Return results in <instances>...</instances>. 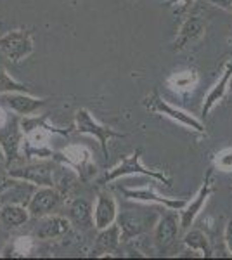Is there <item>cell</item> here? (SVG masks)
<instances>
[{
	"mask_svg": "<svg viewBox=\"0 0 232 260\" xmlns=\"http://www.w3.org/2000/svg\"><path fill=\"white\" fill-rule=\"evenodd\" d=\"M223 241H225V246L232 257V220H227V224H225V229H223Z\"/></svg>",
	"mask_w": 232,
	"mask_h": 260,
	"instance_id": "obj_27",
	"label": "cell"
},
{
	"mask_svg": "<svg viewBox=\"0 0 232 260\" xmlns=\"http://www.w3.org/2000/svg\"><path fill=\"white\" fill-rule=\"evenodd\" d=\"M229 90H232V83H230V87H229Z\"/></svg>",
	"mask_w": 232,
	"mask_h": 260,
	"instance_id": "obj_32",
	"label": "cell"
},
{
	"mask_svg": "<svg viewBox=\"0 0 232 260\" xmlns=\"http://www.w3.org/2000/svg\"><path fill=\"white\" fill-rule=\"evenodd\" d=\"M71 222L68 217L56 215V213H49V215L39 217L35 229H33V236L37 240H56L64 234H68L71 231Z\"/></svg>",
	"mask_w": 232,
	"mask_h": 260,
	"instance_id": "obj_11",
	"label": "cell"
},
{
	"mask_svg": "<svg viewBox=\"0 0 232 260\" xmlns=\"http://www.w3.org/2000/svg\"><path fill=\"white\" fill-rule=\"evenodd\" d=\"M68 219L71 225L78 229L94 228V207H92L90 201L75 198L68 207Z\"/></svg>",
	"mask_w": 232,
	"mask_h": 260,
	"instance_id": "obj_19",
	"label": "cell"
},
{
	"mask_svg": "<svg viewBox=\"0 0 232 260\" xmlns=\"http://www.w3.org/2000/svg\"><path fill=\"white\" fill-rule=\"evenodd\" d=\"M121 192H123L128 200L139 201V203H146V205H158V207H164V208H168V210H174V212H180L185 205H187V200L185 198L161 196L154 189H149V187H139V189L121 187Z\"/></svg>",
	"mask_w": 232,
	"mask_h": 260,
	"instance_id": "obj_10",
	"label": "cell"
},
{
	"mask_svg": "<svg viewBox=\"0 0 232 260\" xmlns=\"http://www.w3.org/2000/svg\"><path fill=\"white\" fill-rule=\"evenodd\" d=\"M168 2V6H180V7H189V6H192V2L194 0H167Z\"/></svg>",
	"mask_w": 232,
	"mask_h": 260,
	"instance_id": "obj_29",
	"label": "cell"
},
{
	"mask_svg": "<svg viewBox=\"0 0 232 260\" xmlns=\"http://www.w3.org/2000/svg\"><path fill=\"white\" fill-rule=\"evenodd\" d=\"M182 243L185 245V248L196 251L200 257H212V245H210V240L205 233L197 229H187L182 238Z\"/></svg>",
	"mask_w": 232,
	"mask_h": 260,
	"instance_id": "obj_21",
	"label": "cell"
},
{
	"mask_svg": "<svg viewBox=\"0 0 232 260\" xmlns=\"http://www.w3.org/2000/svg\"><path fill=\"white\" fill-rule=\"evenodd\" d=\"M7 120H9V115L4 111V108H0V127H2V125L6 123Z\"/></svg>",
	"mask_w": 232,
	"mask_h": 260,
	"instance_id": "obj_30",
	"label": "cell"
},
{
	"mask_svg": "<svg viewBox=\"0 0 232 260\" xmlns=\"http://www.w3.org/2000/svg\"><path fill=\"white\" fill-rule=\"evenodd\" d=\"M215 169L220 172H232V148H225L215 154Z\"/></svg>",
	"mask_w": 232,
	"mask_h": 260,
	"instance_id": "obj_25",
	"label": "cell"
},
{
	"mask_svg": "<svg viewBox=\"0 0 232 260\" xmlns=\"http://www.w3.org/2000/svg\"><path fill=\"white\" fill-rule=\"evenodd\" d=\"M59 161H62V165H68L70 169L77 170L82 179H85V172L95 170L90 151L82 144H70L64 149H61Z\"/></svg>",
	"mask_w": 232,
	"mask_h": 260,
	"instance_id": "obj_13",
	"label": "cell"
},
{
	"mask_svg": "<svg viewBox=\"0 0 232 260\" xmlns=\"http://www.w3.org/2000/svg\"><path fill=\"white\" fill-rule=\"evenodd\" d=\"M24 132L21 128L19 116H9V120L0 127V148L6 154V167L23 161Z\"/></svg>",
	"mask_w": 232,
	"mask_h": 260,
	"instance_id": "obj_5",
	"label": "cell"
},
{
	"mask_svg": "<svg viewBox=\"0 0 232 260\" xmlns=\"http://www.w3.org/2000/svg\"><path fill=\"white\" fill-rule=\"evenodd\" d=\"M159 215L156 212H136L126 210L118 212L116 224L121 229V241H128L141 234H146L154 229Z\"/></svg>",
	"mask_w": 232,
	"mask_h": 260,
	"instance_id": "obj_6",
	"label": "cell"
},
{
	"mask_svg": "<svg viewBox=\"0 0 232 260\" xmlns=\"http://www.w3.org/2000/svg\"><path fill=\"white\" fill-rule=\"evenodd\" d=\"M121 243V229L120 225L113 224L106 229L97 231V238L94 243V257H108L113 251L118 250Z\"/></svg>",
	"mask_w": 232,
	"mask_h": 260,
	"instance_id": "obj_18",
	"label": "cell"
},
{
	"mask_svg": "<svg viewBox=\"0 0 232 260\" xmlns=\"http://www.w3.org/2000/svg\"><path fill=\"white\" fill-rule=\"evenodd\" d=\"M33 50H35L33 39L26 30H12L0 37V52L14 64L28 59Z\"/></svg>",
	"mask_w": 232,
	"mask_h": 260,
	"instance_id": "obj_7",
	"label": "cell"
},
{
	"mask_svg": "<svg viewBox=\"0 0 232 260\" xmlns=\"http://www.w3.org/2000/svg\"><path fill=\"white\" fill-rule=\"evenodd\" d=\"M144 108L147 111L156 113V115L167 116V118H170L172 121H175V123H179L180 127H184L187 130H192V132H197V134H206V127L203 121L200 118H196L194 115H191V113L180 110V108L170 104L168 101H164L156 90L151 92L144 99Z\"/></svg>",
	"mask_w": 232,
	"mask_h": 260,
	"instance_id": "obj_3",
	"label": "cell"
},
{
	"mask_svg": "<svg viewBox=\"0 0 232 260\" xmlns=\"http://www.w3.org/2000/svg\"><path fill=\"white\" fill-rule=\"evenodd\" d=\"M230 78H232V57L225 62V66H223V70H222V75L218 77V80L215 82V85L212 89L208 90V94H206V98L203 101L201 115H203L205 118L213 111V108L225 98L227 90H229V87H230Z\"/></svg>",
	"mask_w": 232,
	"mask_h": 260,
	"instance_id": "obj_16",
	"label": "cell"
},
{
	"mask_svg": "<svg viewBox=\"0 0 232 260\" xmlns=\"http://www.w3.org/2000/svg\"><path fill=\"white\" fill-rule=\"evenodd\" d=\"M75 130H77L78 134H83V136L95 137L101 149H103V154L106 158L109 156V148H108L109 141L118 139V137H125L123 134L116 132L115 128L97 121L95 116L88 110H85V108H80V110H77V113H75Z\"/></svg>",
	"mask_w": 232,
	"mask_h": 260,
	"instance_id": "obj_4",
	"label": "cell"
},
{
	"mask_svg": "<svg viewBox=\"0 0 232 260\" xmlns=\"http://www.w3.org/2000/svg\"><path fill=\"white\" fill-rule=\"evenodd\" d=\"M118 217V205L111 192L101 191L94 203V228L97 231L106 229L116 222Z\"/></svg>",
	"mask_w": 232,
	"mask_h": 260,
	"instance_id": "obj_15",
	"label": "cell"
},
{
	"mask_svg": "<svg viewBox=\"0 0 232 260\" xmlns=\"http://www.w3.org/2000/svg\"><path fill=\"white\" fill-rule=\"evenodd\" d=\"M62 205V192L54 186H40L31 192L28 200V210L33 219L56 213Z\"/></svg>",
	"mask_w": 232,
	"mask_h": 260,
	"instance_id": "obj_9",
	"label": "cell"
},
{
	"mask_svg": "<svg viewBox=\"0 0 232 260\" xmlns=\"http://www.w3.org/2000/svg\"><path fill=\"white\" fill-rule=\"evenodd\" d=\"M2 101L14 115L29 116L39 113L47 104L49 99L35 98V95H31V92H11V94H4Z\"/></svg>",
	"mask_w": 232,
	"mask_h": 260,
	"instance_id": "obj_12",
	"label": "cell"
},
{
	"mask_svg": "<svg viewBox=\"0 0 232 260\" xmlns=\"http://www.w3.org/2000/svg\"><path fill=\"white\" fill-rule=\"evenodd\" d=\"M31 219L29 210L26 205L21 203H7L0 205V224L7 229H18L21 225H24Z\"/></svg>",
	"mask_w": 232,
	"mask_h": 260,
	"instance_id": "obj_20",
	"label": "cell"
},
{
	"mask_svg": "<svg viewBox=\"0 0 232 260\" xmlns=\"http://www.w3.org/2000/svg\"><path fill=\"white\" fill-rule=\"evenodd\" d=\"M18 182H19V180H16V179L11 177L9 172H7V169H6V172L0 170V194H4L6 191L12 189V187H14Z\"/></svg>",
	"mask_w": 232,
	"mask_h": 260,
	"instance_id": "obj_26",
	"label": "cell"
},
{
	"mask_svg": "<svg viewBox=\"0 0 232 260\" xmlns=\"http://www.w3.org/2000/svg\"><path fill=\"white\" fill-rule=\"evenodd\" d=\"M153 233H154V243L159 250H164V248H168V246H172L180 233L179 215L174 213V210H168L167 208V213L159 215Z\"/></svg>",
	"mask_w": 232,
	"mask_h": 260,
	"instance_id": "obj_14",
	"label": "cell"
},
{
	"mask_svg": "<svg viewBox=\"0 0 232 260\" xmlns=\"http://www.w3.org/2000/svg\"><path fill=\"white\" fill-rule=\"evenodd\" d=\"M208 4L218 7V9H223L227 12H232V0H206Z\"/></svg>",
	"mask_w": 232,
	"mask_h": 260,
	"instance_id": "obj_28",
	"label": "cell"
},
{
	"mask_svg": "<svg viewBox=\"0 0 232 260\" xmlns=\"http://www.w3.org/2000/svg\"><path fill=\"white\" fill-rule=\"evenodd\" d=\"M130 175H146V177H151L158 182H161L163 186H172V177H168L167 174H163L161 170L156 169H149L142 163V149L139 148L134 153H130L128 156L121 158V161L115 165L113 169H109L104 177L101 179V184H109L115 182V180L121 179V177H130Z\"/></svg>",
	"mask_w": 232,
	"mask_h": 260,
	"instance_id": "obj_1",
	"label": "cell"
},
{
	"mask_svg": "<svg viewBox=\"0 0 232 260\" xmlns=\"http://www.w3.org/2000/svg\"><path fill=\"white\" fill-rule=\"evenodd\" d=\"M7 172L12 179L26 182L31 186H54L56 187V165L50 160H33L18 161L7 167Z\"/></svg>",
	"mask_w": 232,
	"mask_h": 260,
	"instance_id": "obj_2",
	"label": "cell"
},
{
	"mask_svg": "<svg viewBox=\"0 0 232 260\" xmlns=\"http://www.w3.org/2000/svg\"><path fill=\"white\" fill-rule=\"evenodd\" d=\"M11 92H29V89L24 83L12 78L11 73H7V70L0 66V95L11 94Z\"/></svg>",
	"mask_w": 232,
	"mask_h": 260,
	"instance_id": "obj_23",
	"label": "cell"
},
{
	"mask_svg": "<svg viewBox=\"0 0 232 260\" xmlns=\"http://www.w3.org/2000/svg\"><path fill=\"white\" fill-rule=\"evenodd\" d=\"M200 82V77L194 70H184L177 71L168 78V85L175 90H192Z\"/></svg>",
	"mask_w": 232,
	"mask_h": 260,
	"instance_id": "obj_22",
	"label": "cell"
},
{
	"mask_svg": "<svg viewBox=\"0 0 232 260\" xmlns=\"http://www.w3.org/2000/svg\"><path fill=\"white\" fill-rule=\"evenodd\" d=\"M2 165H6V154H4L2 148H0V167Z\"/></svg>",
	"mask_w": 232,
	"mask_h": 260,
	"instance_id": "obj_31",
	"label": "cell"
},
{
	"mask_svg": "<svg viewBox=\"0 0 232 260\" xmlns=\"http://www.w3.org/2000/svg\"><path fill=\"white\" fill-rule=\"evenodd\" d=\"M212 177H213V169H208V172L205 174V179L201 182L200 189L194 194V198L191 201H187V205L179 212V220H180V231H187L192 228V224L196 222V219L200 217V213L203 212L206 201L212 196L213 192V182H212Z\"/></svg>",
	"mask_w": 232,
	"mask_h": 260,
	"instance_id": "obj_8",
	"label": "cell"
},
{
	"mask_svg": "<svg viewBox=\"0 0 232 260\" xmlns=\"http://www.w3.org/2000/svg\"><path fill=\"white\" fill-rule=\"evenodd\" d=\"M206 33V24L203 19L196 18V16H191L182 23V26L179 28V33L175 37L174 42V49L175 50H184L187 49L189 45L196 44L197 40H201Z\"/></svg>",
	"mask_w": 232,
	"mask_h": 260,
	"instance_id": "obj_17",
	"label": "cell"
},
{
	"mask_svg": "<svg viewBox=\"0 0 232 260\" xmlns=\"http://www.w3.org/2000/svg\"><path fill=\"white\" fill-rule=\"evenodd\" d=\"M33 248H35L33 238L21 236V238H16L14 243H12V246H11L12 253H9V255H12V257H26V255L31 253Z\"/></svg>",
	"mask_w": 232,
	"mask_h": 260,
	"instance_id": "obj_24",
	"label": "cell"
}]
</instances>
